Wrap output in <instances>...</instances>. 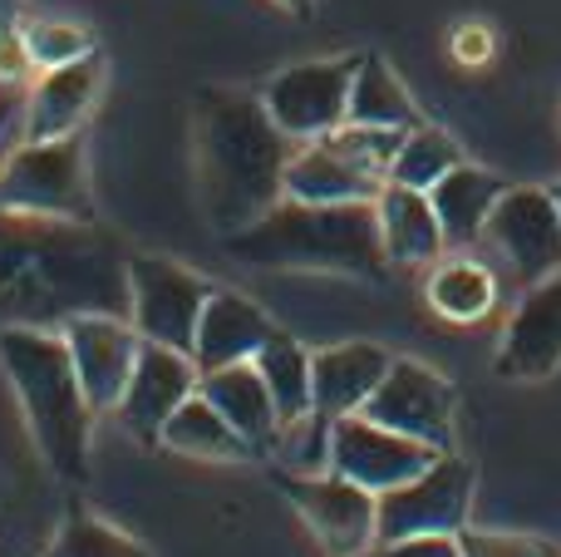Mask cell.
<instances>
[{
    "label": "cell",
    "mask_w": 561,
    "mask_h": 557,
    "mask_svg": "<svg viewBox=\"0 0 561 557\" xmlns=\"http://www.w3.org/2000/svg\"><path fill=\"white\" fill-rule=\"evenodd\" d=\"M128 316V257L79 217L0 203V326H65L69 316Z\"/></svg>",
    "instance_id": "cell-1"
},
{
    "label": "cell",
    "mask_w": 561,
    "mask_h": 557,
    "mask_svg": "<svg viewBox=\"0 0 561 557\" xmlns=\"http://www.w3.org/2000/svg\"><path fill=\"white\" fill-rule=\"evenodd\" d=\"M296 154L272 124L262 94L242 89H203L193 99V168L207 223L222 237L252 227L280 203V178Z\"/></svg>",
    "instance_id": "cell-2"
},
{
    "label": "cell",
    "mask_w": 561,
    "mask_h": 557,
    "mask_svg": "<svg viewBox=\"0 0 561 557\" xmlns=\"http://www.w3.org/2000/svg\"><path fill=\"white\" fill-rule=\"evenodd\" d=\"M227 252L247 266L276 272H345L385 276V237H379L375 203H290L280 197L272 213L227 237Z\"/></svg>",
    "instance_id": "cell-3"
},
{
    "label": "cell",
    "mask_w": 561,
    "mask_h": 557,
    "mask_svg": "<svg viewBox=\"0 0 561 557\" xmlns=\"http://www.w3.org/2000/svg\"><path fill=\"white\" fill-rule=\"evenodd\" d=\"M0 365H5L10 385H15L20 410H25L45 464L59 479L79 484L89 474V420H94V405H89L84 385H79L65 336L49 331V326H0Z\"/></svg>",
    "instance_id": "cell-4"
},
{
    "label": "cell",
    "mask_w": 561,
    "mask_h": 557,
    "mask_svg": "<svg viewBox=\"0 0 561 557\" xmlns=\"http://www.w3.org/2000/svg\"><path fill=\"white\" fill-rule=\"evenodd\" d=\"M0 203L25 207V213L49 217H79L94 223L89 207V163H84V134L69 138H25L0 168Z\"/></svg>",
    "instance_id": "cell-5"
},
{
    "label": "cell",
    "mask_w": 561,
    "mask_h": 557,
    "mask_svg": "<svg viewBox=\"0 0 561 557\" xmlns=\"http://www.w3.org/2000/svg\"><path fill=\"white\" fill-rule=\"evenodd\" d=\"M213 292L217 286L207 276L187 272L173 257H128V321L153 345L193 355L197 321H203V306Z\"/></svg>",
    "instance_id": "cell-6"
},
{
    "label": "cell",
    "mask_w": 561,
    "mask_h": 557,
    "mask_svg": "<svg viewBox=\"0 0 561 557\" xmlns=\"http://www.w3.org/2000/svg\"><path fill=\"white\" fill-rule=\"evenodd\" d=\"M488 252L503 262L517 286H537L561 272V207L552 187H507L488 217L483 237Z\"/></svg>",
    "instance_id": "cell-7"
},
{
    "label": "cell",
    "mask_w": 561,
    "mask_h": 557,
    "mask_svg": "<svg viewBox=\"0 0 561 557\" xmlns=\"http://www.w3.org/2000/svg\"><path fill=\"white\" fill-rule=\"evenodd\" d=\"M473 489H478L473 464L458 459V454H438L424 474L379 493V543L424 538V533L458 538L468 528V513H473Z\"/></svg>",
    "instance_id": "cell-8"
},
{
    "label": "cell",
    "mask_w": 561,
    "mask_h": 557,
    "mask_svg": "<svg viewBox=\"0 0 561 557\" xmlns=\"http://www.w3.org/2000/svg\"><path fill=\"white\" fill-rule=\"evenodd\" d=\"M359 55L340 59H306L272 75V84L262 89V104L272 114V124L290 144H316V138L335 134L350 118V84H355Z\"/></svg>",
    "instance_id": "cell-9"
},
{
    "label": "cell",
    "mask_w": 561,
    "mask_h": 557,
    "mask_svg": "<svg viewBox=\"0 0 561 557\" xmlns=\"http://www.w3.org/2000/svg\"><path fill=\"white\" fill-rule=\"evenodd\" d=\"M375 424L409 440L428 444L438 454H454V434H458V395L434 365L424 361H399L389 365V375L379 380V390L365 400V410Z\"/></svg>",
    "instance_id": "cell-10"
},
{
    "label": "cell",
    "mask_w": 561,
    "mask_h": 557,
    "mask_svg": "<svg viewBox=\"0 0 561 557\" xmlns=\"http://www.w3.org/2000/svg\"><path fill=\"white\" fill-rule=\"evenodd\" d=\"M280 493L330 557H365L379 543V493L330 474H280Z\"/></svg>",
    "instance_id": "cell-11"
},
{
    "label": "cell",
    "mask_w": 561,
    "mask_h": 557,
    "mask_svg": "<svg viewBox=\"0 0 561 557\" xmlns=\"http://www.w3.org/2000/svg\"><path fill=\"white\" fill-rule=\"evenodd\" d=\"M434 459H438V450L409 440V434L385 430L369 414H340L335 430H330V469L369 493L399 489L414 474H424Z\"/></svg>",
    "instance_id": "cell-12"
},
{
    "label": "cell",
    "mask_w": 561,
    "mask_h": 557,
    "mask_svg": "<svg viewBox=\"0 0 561 557\" xmlns=\"http://www.w3.org/2000/svg\"><path fill=\"white\" fill-rule=\"evenodd\" d=\"M65 336L69 355H75V371H79V385H84L89 405L94 410H118L124 400V385L134 375V361H138V326L128 316H108V311H84V316H69L59 326Z\"/></svg>",
    "instance_id": "cell-13"
},
{
    "label": "cell",
    "mask_w": 561,
    "mask_h": 557,
    "mask_svg": "<svg viewBox=\"0 0 561 557\" xmlns=\"http://www.w3.org/2000/svg\"><path fill=\"white\" fill-rule=\"evenodd\" d=\"M561 371V272L527 286L497 341V375L503 380H547Z\"/></svg>",
    "instance_id": "cell-14"
},
{
    "label": "cell",
    "mask_w": 561,
    "mask_h": 557,
    "mask_svg": "<svg viewBox=\"0 0 561 557\" xmlns=\"http://www.w3.org/2000/svg\"><path fill=\"white\" fill-rule=\"evenodd\" d=\"M197 390V365L193 355L173 351V345H138L134 375L124 385V400H118V420L128 424V434L138 440H158L168 424V414Z\"/></svg>",
    "instance_id": "cell-15"
},
{
    "label": "cell",
    "mask_w": 561,
    "mask_h": 557,
    "mask_svg": "<svg viewBox=\"0 0 561 557\" xmlns=\"http://www.w3.org/2000/svg\"><path fill=\"white\" fill-rule=\"evenodd\" d=\"M99 89H104V65H99V55L59 65V69H39V79L30 84V104H25V138L39 144V138L79 134L89 109L99 104Z\"/></svg>",
    "instance_id": "cell-16"
},
{
    "label": "cell",
    "mask_w": 561,
    "mask_h": 557,
    "mask_svg": "<svg viewBox=\"0 0 561 557\" xmlns=\"http://www.w3.org/2000/svg\"><path fill=\"white\" fill-rule=\"evenodd\" d=\"M394 355L375 341H345V345H325L310 355V395L316 410L340 420V414H359L365 400L379 390V380L389 375Z\"/></svg>",
    "instance_id": "cell-17"
},
{
    "label": "cell",
    "mask_w": 561,
    "mask_h": 557,
    "mask_svg": "<svg viewBox=\"0 0 561 557\" xmlns=\"http://www.w3.org/2000/svg\"><path fill=\"white\" fill-rule=\"evenodd\" d=\"M276 326L266 321V311L242 292H213L203 306V321H197V341H193V365L197 375L222 371V365L252 361L262 351V341Z\"/></svg>",
    "instance_id": "cell-18"
},
{
    "label": "cell",
    "mask_w": 561,
    "mask_h": 557,
    "mask_svg": "<svg viewBox=\"0 0 561 557\" xmlns=\"http://www.w3.org/2000/svg\"><path fill=\"white\" fill-rule=\"evenodd\" d=\"M379 187H385V178L365 173L359 163H350L340 148H330L325 138H316V144H296V154H290L286 163V178H280V193L290 197V203H375Z\"/></svg>",
    "instance_id": "cell-19"
},
{
    "label": "cell",
    "mask_w": 561,
    "mask_h": 557,
    "mask_svg": "<svg viewBox=\"0 0 561 557\" xmlns=\"http://www.w3.org/2000/svg\"><path fill=\"white\" fill-rule=\"evenodd\" d=\"M197 390L217 405V414H222L256 454H272L280 414H276V400H272V390H266L262 371H256L252 361H237V365H222V371L197 375Z\"/></svg>",
    "instance_id": "cell-20"
},
{
    "label": "cell",
    "mask_w": 561,
    "mask_h": 557,
    "mask_svg": "<svg viewBox=\"0 0 561 557\" xmlns=\"http://www.w3.org/2000/svg\"><path fill=\"white\" fill-rule=\"evenodd\" d=\"M375 217H379V237H385V257L394 266H428L444 257L448 237L428 193L385 183L375 197Z\"/></svg>",
    "instance_id": "cell-21"
},
{
    "label": "cell",
    "mask_w": 561,
    "mask_h": 557,
    "mask_svg": "<svg viewBox=\"0 0 561 557\" xmlns=\"http://www.w3.org/2000/svg\"><path fill=\"white\" fill-rule=\"evenodd\" d=\"M503 193H507L503 178L488 173V168H473V163H458L448 178H438V183L428 187V203H434L438 223H444L448 247L478 242Z\"/></svg>",
    "instance_id": "cell-22"
},
{
    "label": "cell",
    "mask_w": 561,
    "mask_h": 557,
    "mask_svg": "<svg viewBox=\"0 0 561 557\" xmlns=\"http://www.w3.org/2000/svg\"><path fill=\"white\" fill-rule=\"evenodd\" d=\"M424 296L438 321L478 326L497 306V272L488 262H473V257H438L424 282Z\"/></svg>",
    "instance_id": "cell-23"
},
{
    "label": "cell",
    "mask_w": 561,
    "mask_h": 557,
    "mask_svg": "<svg viewBox=\"0 0 561 557\" xmlns=\"http://www.w3.org/2000/svg\"><path fill=\"white\" fill-rule=\"evenodd\" d=\"M158 444H168L173 454L187 459H213V464H232V459H256V450L217 414V405L203 390H193L173 414H168Z\"/></svg>",
    "instance_id": "cell-24"
},
{
    "label": "cell",
    "mask_w": 561,
    "mask_h": 557,
    "mask_svg": "<svg viewBox=\"0 0 561 557\" xmlns=\"http://www.w3.org/2000/svg\"><path fill=\"white\" fill-rule=\"evenodd\" d=\"M345 124H369V128H409L424 124L419 104L409 99V89L399 84V75L389 69V59L379 55H359V69H355V84H350V118Z\"/></svg>",
    "instance_id": "cell-25"
},
{
    "label": "cell",
    "mask_w": 561,
    "mask_h": 557,
    "mask_svg": "<svg viewBox=\"0 0 561 557\" xmlns=\"http://www.w3.org/2000/svg\"><path fill=\"white\" fill-rule=\"evenodd\" d=\"M252 365L262 371L266 390L276 400V414L280 424L286 420H300V414L316 410V395H310V351L286 331H272L262 341V351L252 355Z\"/></svg>",
    "instance_id": "cell-26"
},
{
    "label": "cell",
    "mask_w": 561,
    "mask_h": 557,
    "mask_svg": "<svg viewBox=\"0 0 561 557\" xmlns=\"http://www.w3.org/2000/svg\"><path fill=\"white\" fill-rule=\"evenodd\" d=\"M458 163H463V148H458V138L444 134V128H434V124H419V128H409L404 144H399L394 168H389V183L428 193V187H434L438 178L454 173Z\"/></svg>",
    "instance_id": "cell-27"
},
{
    "label": "cell",
    "mask_w": 561,
    "mask_h": 557,
    "mask_svg": "<svg viewBox=\"0 0 561 557\" xmlns=\"http://www.w3.org/2000/svg\"><path fill=\"white\" fill-rule=\"evenodd\" d=\"M330 430H335V420L320 410L280 424L272 444L280 474H330Z\"/></svg>",
    "instance_id": "cell-28"
},
{
    "label": "cell",
    "mask_w": 561,
    "mask_h": 557,
    "mask_svg": "<svg viewBox=\"0 0 561 557\" xmlns=\"http://www.w3.org/2000/svg\"><path fill=\"white\" fill-rule=\"evenodd\" d=\"M45 557H148V548L144 543H134L128 533L99 523L94 513L75 509L65 519V528L55 533V543H49Z\"/></svg>",
    "instance_id": "cell-29"
},
{
    "label": "cell",
    "mask_w": 561,
    "mask_h": 557,
    "mask_svg": "<svg viewBox=\"0 0 561 557\" xmlns=\"http://www.w3.org/2000/svg\"><path fill=\"white\" fill-rule=\"evenodd\" d=\"M20 39L30 45V59L35 69H59V65H75V59L94 55V35L75 20H20Z\"/></svg>",
    "instance_id": "cell-30"
},
{
    "label": "cell",
    "mask_w": 561,
    "mask_h": 557,
    "mask_svg": "<svg viewBox=\"0 0 561 557\" xmlns=\"http://www.w3.org/2000/svg\"><path fill=\"white\" fill-rule=\"evenodd\" d=\"M330 148H340V154L350 158V163H359L365 173L385 178L389 183V168H394V154L399 144H404V134L399 128H369V124H340L335 134H325Z\"/></svg>",
    "instance_id": "cell-31"
},
{
    "label": "cell",
    "mask_w": 561,
    "mask_h": 557,
    "mask_svg": "<svg viewBox=\"0 0 561 557\" xmlns=\"http://www.w3.org/2000/svg\"><path fill=\"white\" fill-rule=\"evenodd\" d=\"M463 557H552V548L523 533H483V528H463L458 533Z\"/></svg>",
    "instance_id": "cell-32"
},
{
    "label": "cell",
    "mask_w": 561,
    "mask_h": 557,
    "mask_svg": "<svg viewBox=\"0 0 561 557\" xmlns=\"http://www.w3.org/2000/svg\"><path fill=\"white\" fill-rule=\"evenodd\" d=\"M448 55L458 59L463 69H483L488 59L497 55V35L493 25H483V20H463V25L448 35Z\"/></svg>",
    "instance_id": "cell-33"
},
{
    "label": "cell",
    "mask_w": 561,
    "mask_h": 557,
    "mask_svg": "<svg viewBox=\"0 0 561 557\" xmlns=\"http://www.w3.org/2000/svg\"><path fill=\"white\" fill-rule=\"evenodd\" d=\"M365 557H463V548L448 533H424V538H385Z\"/></svg>",
    "instance_id": "cell-34"
},
{
    "label": "cell",
    "mask_w": 561,
    "mask_h": 557,
    "mask_svg": "<svg viewBox=\"0 0 561 557\" xmlns=\"http://www.w3.org/2000/svg\"><path fill=\"white\" fill-rule=\"evenodd\" d=\"M35 75V59H30V45L20 39V30H0V84H30Z\"/></svg>",
    "instance_id": "cell-35"
},
{
    "label": "cell",
    "mask_w": 561,
    "mask_h": 557,
    "mask_svg": "<svg viewBox=\"0 0 561 557\" xmlns=\"http://www.w3.org/2000/svg\"><path fill=\"white\" fill-rule=\"evenodd\" d=\"M20 20H25V0H0V30L20 25Z\"/></svg>",
    "instance_id": "cell-36"
},
{
    "label": "cell",
    "mask_w": 561,
    "mask_h": 557,
    "mask_svg": "<svg viewBox=\"0 0 561 557\" xmlns=\"http://www.w3.org/2000/svg\"><path fill=\"white\" fill-rule=\"evenodd\" d=\"M286 10H310V0H280Z\"/></svg>",
    "instance_id": "cell-37"
},
{
    "label": "cell",
    "mask_w": 561,
    "mask_h": 557,
    "mask_svg": "<svg viewBox=\"0 0 561 557\" xmlns=\"http://www.w3.org/2000/svg\"><path fill=\"white\" fill-rule=\"evenodd\" d=\"M552 197H557V207H561V178H557V183H552Z\"/></svg>",
    "instance_id": "cell-38"
}]
</instances>
